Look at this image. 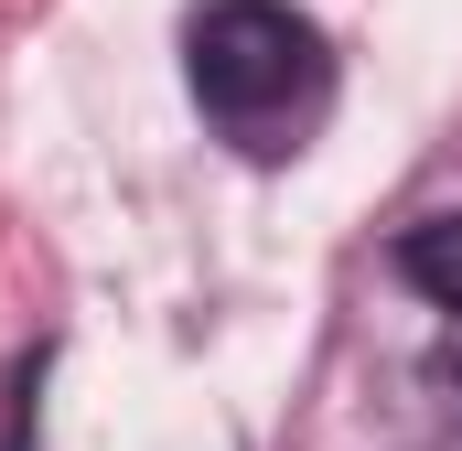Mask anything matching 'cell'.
Returning <instances> with one entry per match:
<instances>
[{
  "label": "cell",
  "mask_w": 462,
  "mask_h": 451,
  "mask_svg": "<svg viewBox=\"0 0 462 451\" xmlns=\"http://www.w3.org/2000/svg\"><path fill=\"white\" fill-rule=\"evenodd\" d=\"M398 269H409V290H430L441 312H462V216H430L398 236Z\"/></svg>",
  "instance_id": "7a4b0ae2"
},
{
  "label": "cell",
  "mask_w": 462,
  "mask_h": 451,
  "mask_svg": "<svg viewBox=\"0 0 462 451\" xmlns=\"http://www.w3.org/2000/svg\"><path fill=\"white\" fill-rule=\"evenodd\" d=\"M183 76H194V108L247 161H291L334 108V54H323L312 11H291V0H205L183 22Z\"/></svg>",
  "instance_id": "6da1fadb"
}]
</instances>
